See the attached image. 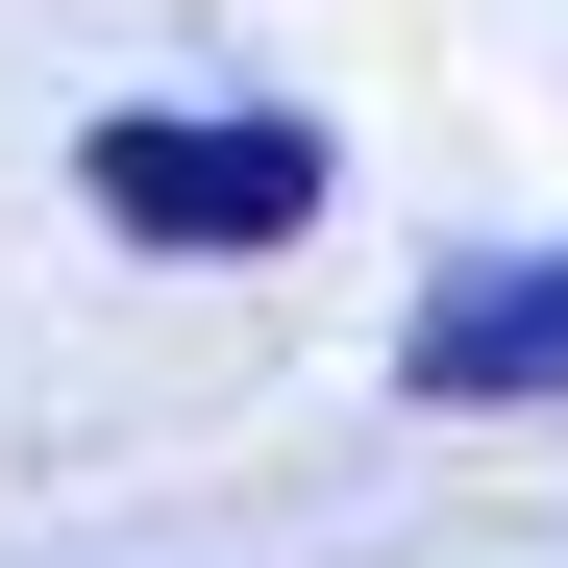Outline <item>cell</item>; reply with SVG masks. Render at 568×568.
I'll list each match as a JSON object with an SVG mask.
<instances>
[{
	"label": "cell",
	"mask_w": 568,
	"mask_h": 568,
	"mask_svg": "<svg viewBox=\"0 0 568 568\" xmlns=\"http://www.w3.org/2000/svg\"><path fill=\"white\" fill-rule=\"evenodd\" d=\"M74 199H100L124 247H173V272H247V247L322 223V124L297 100H124L100 149H74Z\"/></svg>",
	"instance_id": "obj_1"
},
{
	"label": "cell",
	"mask_w": 568,
	"mask_h": 568,
	"mask_svg": "<svg viewBox=\"0 0 568 568\" xmlns=\"http://www.w3.org/2000/svg\"><path fill=\"white\" fill-rule=\"evenodd\" d=\"M396 396L420 420H544L568 396V247H469L396 297Z\"/></svg>",
	"instance_id": "obj_2"
}]
</instances>
